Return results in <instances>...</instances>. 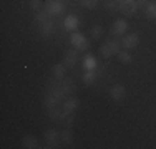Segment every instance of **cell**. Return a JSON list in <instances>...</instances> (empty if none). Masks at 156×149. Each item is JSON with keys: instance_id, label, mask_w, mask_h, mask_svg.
Returning <instances> with one entry per match:
<instances>
[{"instance_id": "obj_1", "label": "cell", "mask_w": 156, "mask_h": 149, "mask_svg": "<svg viewBox=\"0 0 156 149\" xmlns=\"http://www.w3.org/2000/svg\"><path fill=\"white\" fill-rule=\"evenodd\" d=\"M120 53V43L116 40H106L105 43L100 47V55L103 58H110L113 55H118Z\"/></svg>"}, {"instance_id": "obj_2", "label": "cell", "mask_w": 156, "mask_h": 149, "mask_svg": "<svg viewBox=\"0 0 156 149\" xmlns=\"http://www.w3.org/2000/svg\"><path fill=\"white\" fill-rule=\"evenodd\" d=\"M70 42H72V45L78 51H87L88 50V40L85 38V35H81V33H78V32H72Z\"/></svg>"}, {"instance_id": "obj_3", "label": "cell", "mask_w": 156, "mask_h": 149, "mask_svg": "<svg viewBox=\"0 0 156 149\" xmlns=\"http://www.w3.org/2000/svg\"><path fill=\"white\" fill-rule=\"evenodd\" d=\"M43 10L50 17H55V15H60L63 12V3L60 0H47L45 5H43Z\"/></svg>"}, {"instance_id": "obj_4", "label": "cell", "mask_w": 156, "mask_h": 149, "mask_svg": "<svg viewBox=\"0 0 156 149\" xmlns=\"http://www.w3.org/2000/svg\"><path fill=\"white\" fill-rule=\"evenodd\" d=\"M136 9H138L136 0H120V12L123 15L131 17V15L136 13Z\"/></svg>"}, {"instance_id": "obj_5", "label": "cell", "mask_w": 156, "mask_h": 149, "mask_svg": "<svg viewBox=\"0 0 156 149\" xmlns=\"http://www.w3.org/2000/svg\"><path fill=\"white\" fill-rule=\"evenodd\" d=\"M62 136L58 134L57 129H48L45 133V143L48 147H58V143H60Z\"/></svg>"}, {"instance_id": "obj_6", "label": "cell", "mask_w": 156, "mask_h": 149, "mask_svg": "<svg viewBox=\"0 0 156 149\" xmlns=\"http://www.w3.org/2000/svg\"><path fill=\"white\" fill-rule=\"evenodd\" d=\"M78 104H80V101H78L76 98H66L65 101H63L62 104V109H63V116H68V114H73V111H76Z\"/></svg>"}, {"instance_id": "obj_7", "label": "cell", "mask_w": 156, "mask_h": 149, "mask_svg": "<svg viewBox=\"0 0 156 149\" xmlns=\"http://www.w3.org/2000/svg\"><path fill=\"white\" fill-rule=\"evenodd\" d=\"M126 28H128V23H126L123 18H118V20H115L113 25H111V35L121 36L126 33Z\"/></svg>"}, {"instance_id": "obj_8", "label": "cell", "mask_w": 156, "mask_h": 149, "mask_svg": "<svg viewBox=\"0 0 156 149\" xmlns=\"http://www.w3.org/2000/svg\"><path fill=\"white\" fill-rule=\"evenodd\" d=\"M140 43V38L136 33H129V35H125L123 40H121V45L125 47V50H131V48H136Z\"/></svg>"}, {"instance_id": "obj_9", "label": "cell", "mask_w": 156, "mask_h": 149, "mask_svg": "<svg viewBox=\"0 0 156 149\" xmlns=\"http://www.w3.org/2000/svg\"><path fill=\"white\" fill-rule=\"evenodd\" d=\"M110 96H111V99H115V101H121L123 96H125V86L120 85V83L113 85L111 89H110Z\"/></svg>"}, {"instance_id": "obj_10", "label": "cell", "mask_w": 156, "mask_h": 149, "mask_svg": "<svg viewBox=\"0 0 156 149\" xmlns=\"http://www.w3.org/2000/svg\"><path fill=\"white\" fill-rule=\"evenodd\" d=\"M78 61V50H68L65 53V58H63V63H65V66H70V68H73V66L76 65Z\"/></svg>"}, {"instance_id": "obj_11", "label": "cell", "mask_w": 156, "mask_h": 149, "mask_svg": "<svg viewBox=\"0 0 156 149\" xmlns=\"http://www.w3.org/2000/svg\"><path fill=\"white\" fill-rule=\"evenodd\" d=\"M63 25H65V28L70 30V32H76L78 25H80V20H78V17H75V15H66Z\"/></svg>"}, {"instance_id": "obj_12", "label": "cell", "mask_w": 156, "mask_h": 149, "mask_svg": "<svg viewBox=\"0 0 156 149\" xmlns=\"http://www.w3.org/2000/svg\"><path fill=\"white\" fill-rule=\"evenodd\" d=\"M48 116H50V119L55 121V123H62L63 119H65V116H63V109L60 108V104L55 106V108H50V109H48Z\"/></svg>"}, {"instance_id": "obj_13", "label": "cell", "mask_w": 156, "mask_h": 149, "mask_svg": "<svg viewBox=\"0 0 156 149\" xmlns=\"http://www.w3.org/2000/svg\"><path fill=\"white\" fill-rule=\"evenodd\" d=\"M22 146L27 147V149H37V147H40V143H38V139H37L35 136L28 134V136H23V139H22Z\"/></svg>"}, {"instance_id": "obj_14", "label": "cell", "mask_w": 156, "mask_h": 149, "mask_svg": "<svg viewBox=\"0 0 156 149\" xmlns=\"http://www.w3.org/2000/svg\"><path fill=\"white\" fill-rule=\"evenodd\" d=\"M62 89L65 91V95H72L75 91V83L72 78H63L62 80Z\"/></svg>"}, {"instance_id": "obj_15", "label": "cell", "mask_w": 156, "mask_h": 149, "mask_svg": "<svg viewBox=\"0 0 156 149\" xmlns=\"http://www.w3.org/2000/svg\"><path fill=\"white\" fill-rule=\"evenodd\" d=\"M53 78H57V80H63L65 78V66L62 65V63H57V65H53Z\"/></svg>"}, {"instance_id": "obj_16", "label": "cell", "mask_w": 156, "mask_h": 149, "mask_svg": "<svg viewBox=\"0 0 156 149\" xmlns=\"http://www.w3.org/2000/svg\"><path fill=\"white\" fill-rule=\"evenodd\" d=\"M53 27H55V23L51 20H48V22H45V23L40 25V32H42L43 36H48L51 32H53Z\"/></svg>"}, {"instance_id": "obj_17", "label": "cell", "mask_w": 156, "mask_h": 149, "mask_svg": "<svg viewBox=\"0 0 156 149\" xmlns=\"http://www.w3.org/2000/svg\"><path fill=\"white\" fill-rule=\"evenodd\" d=\"M118 60H120V63H125V65H129L131 63V53H129V50H123V51H120L118 53Z\"/></svg>"}, {"instance_id": "obj_18", "label": "cell", "mask_w": 156, "mask_h": 149, "mask_svg": "<svg viewBox=\"0 0 156 149\" xmlns=\"http://www.w3.org/2000/svg\"><path fill=\"white\" fill-rule=\"evenodd\" d=\"M48 20H50V15H48L45 10H40V12L35 13V23L42 25V23H45V22H48Z\"/></svg>"}, {"instance_id": "obj_19", "label": "cell", "mask_w": 156, "mask_h": 149, "mask_svg": "<svg viewBox=\"0 0 156 149\" xmlns=\"http://www.w3.org/2000/svg\"><path fill=\"white\" fill-rule=\"evenodd\" d=\"M103 5L110 12H116V10H120V0H105Z\"/></svg>"}, {"instance_id": "obj_20", "label": "cell", "mask_w": 156, "mask_h": 149, "mask_svg": "<svg viewBox=\"0 0 156 149\" xmlns=\"http://www.w3.org/2000/svg\"><path fill=\"white\" fill-rule=\"evenodd\" d=\"M83 66H85V70H95L96 60L91 57V55H87V57L83 58Z\"/></svg>"}, {"instance_id": "obj_21", "label": "cell", "mask_w": 156, "mask_h": 149, "mask_svg": "<svg viewBox=\"0 0 156 149\" xmlns=\"http://www.w3.org/2000/svg\"><path fill=\"white\" fill-rule=\"evenodd\" d=\"M62 141L63 144H72L73 143V134H72V128H66L62 133Z\"/></svg>"}, {"instance_id": "obj_22", "label": "cell", "mask_w": 156, "mask_h": 149, "mask_svg": "<svg viewBox=\"0 0 156 149\" xmlns=\"http://www.w3.org/2000/svg\"><path fill=\"white\" fill-rule=\"evenodd\" d=\"M146 15L151 20H156V2H150L146 5Z\"/></svg>"}, {"instance_id": "obj_23", "label": "cell", "mask_w": 156, "mask_h": 149, "mask_svg": "<svg viewBox=\"0 0 156 149\" xmlns=\"http://www.w3.org/2000/svg\"><path fill=\"white\" fill-rule=\"evenodd\" d=\"M90 33H91V38H93V40H100L103 36V27H100V25H93Z\"/></svg>"}, {"instance_id": "obj_24", "label": "cell", "mask_w": 156, "mask_h": 149, "mask_svg": "<svg viewBox=\"0 0 156 149\" xmlns=\"http://www.w3.org/2000/svg\"><path fill=\"white\" fill-rule=\"evenodd\" d=\"M95 80H96V73L93 71V70H87V73H85V76H83V83L85 85H91Z\"/></svg>"}, {"instance_id": "obj_25", "label": "cell", "mask_w": 156, "mask_h": 149, "mask_svg": "<svg viewBox=\"0 0 156 149\" xmlns=\"http://www.w3.org/2000/svg\"><path fill=\"white\" fill-rule=\"evenodd\" d=\"M100 0H80V3L85 7V9H95L96 5H98Z\"/></svg>"}, {"instance_id": "obj_26", "label": "cell", "mask_w": 156, "mask_h": 149, "mask_svg": "<svg viewBox=\"0 0 156 149\" xmlns=\"http://www.w3.org/2000/svg\"><path fill=\"white\" fill-rule=\"evenodd\" d=\"M30 9L33 12H40L42 10V2L40 0H30Z\"/></svg>"}, {"instance_id": "obj_27", "label": "cell", "mask_w": 156, "mask_h": 149, "mask_svg": "<svg viewBox=\"0 0 156 149\" xmlns=\"http://www.w3.org/2000/svg\"><path fill=\"white\" fill-rule=\"evenodd\" d=\"M73 119H75V118H73V114H68V116L65 118V121H66V128H72V126H73Z\"/></svg>"}, {"instance_id": "obj_28", "label": "cell", "mask_w": 156, "mask_h": 149, "mask_svg": "<svg viewBox=\"0 0 156 149\" xmlns=\"http://www.w3.org/2000/svg\"><path fill=\"white\" fill-rule=\"evenodd\" d=\"M150 3V0H136V5L138 7H146Z\"/></svg>"}]
</instances>
